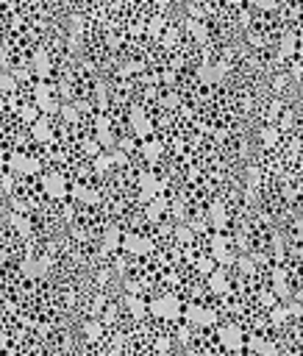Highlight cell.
Listing matches in <instances>:
<instances>
[{
  "instance_id": "6da1fadb",
  "label": "cell",
  "mask_w": 303,
  "mask_h": 356,
  "mask_svg": "<svg viewBox=\"0 0 303 356\" xmlns=\"http://www.w3.org/2000/svg\"><path fill=\"white\" fill-rule=\"evenodd\" d=\"M247 325L236 317H222L217 325H214V339L220 342V348L225 350H242L245 342H247Z\"/></svg>"
},
{
  "instance_id": "7a4b0ae2",
  "label": "cell",
  "mask_w": 303,
  "mask_h": 356,
  "mask_svg": "<svg viewBox=\"0 0 303 356\" xmlns=\"http://www.w3.org/2000/svg\"><path fill=\"white\" fill-rule=\"evenodd\" d=\"M33 103L39 106L42 114H47V117H58V111H61V106H64L61 86L53 83V81H42V83L36 86V92H33Z\"/></svg>"
},
{
  "instance_id": "3957f363",
  "label": "cell",
  "mask_w": 303,
  "mask_h": 356,
  "mask_svg": "<svg viewBox=\"0 0 303 356\" xmlns=\"http://www.w3.org/2000/svg\"><path fill=\"white\" fill-rule=\"evenodd\" d=\"M92 167H95V172H97L100 178L111 175V172L117 170V164H114V153H111V150H100V153L92 159Z\"/></svg>"
},
{
  "instance_id": "277c9868",
  "label": "cell",
  "mask_w": 303,
  "mask_h": 356,
  "mask_svg": "<svg viewBox=\"0 0 303 356\" xmlns=\"http://www.w3.org/2000/svg\"><path fill=\"white\" fill-rule=\"evenodd\" d=\"M172 239L178 245H195L197 242V231H195L192 222H175L172 225Z\"/></svg>"
}]
</instances>
